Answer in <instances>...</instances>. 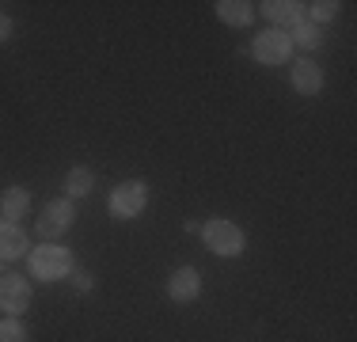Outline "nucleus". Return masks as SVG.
I'll use <instances>...</instances> for the list:
<instances>
[{
    "label": "nucleus",
    "instance_id": "nucleus-1",
    "mask_svg": "<svg viewBox=\"0 0 357 342\" xmlns=\"http://www.w3.org/2000/svg\"><path fill=\"white\" fill-rule=\"evenodd\" d=\"M198 236L206 239V247L213 255H220V259H236V255L248 251V232L228 217H209L206 225L198 228Z\"/></svg>",
    "mask_w": 357,
    "mask_h": 342
},
{
    "label": "nucleus",
    "instance_id": "nucleus-2",
    "mask_svg": "<svg viewBox=\"0 0 357 342\" xmlns=\"http://www.w3.org/2000/svg\"><path fill=\"white\" fill-rule=\"evenodd\" d=\"M73 270H76V259L65 244L31 247V278L35 281H65Z\"/></svg>",
    "mask_w": 357,
    "mask_h": 342
},
{
    "label": "nucleus",
    "instance_id": "nucleus-3",
    "mask_svg": "<svg viewBox=\"0 0 357 342\" xmlns=\"http://www.w3.org/2000/svg\"><path fill=\"white\" fill-rule=\"evenodd\" d=\"M149 198H152V191L144 179H122L107 198V213L114 221H133L149 209Z\"/></svg>",
    "mask_w": 357,
    "mask_h": 342
},
{
    "label": "nucleus",
    "instance_id": "nucleus-4",
    "mask_svg": "<svg viewBox=\"0 0 357 342\" xmlns=\"http://www.w3.org/2000/svg\"><path fill=\"white\" fill-rule=\"evenodd\" d=\"M73 225H76V202H69V198H54V202L42 205L35 232H38L42 244H61V236L69 232Z\"/></svg>",
    "mask_w": 357,
    "mask_h": 342
},
{
    "label": "nucleus",
    "instance_id": "nucleus-5",
    "mask_svg": "<svg viewBox=\"0 0 357 342\" xmlns=\"http://www.w3.org/2000/svg\"><path fill=\"white\" fill-rule=\"evenodd\" d=\"M251 54L259 65H289L293 61V42H289V31L266 27L251 38Z\"/></svg>",
    "mask_w": 357,
    "mask_h": 342
},
{
    "label": "nucleus",
    "instance_id": "nucleus-6",
    "mask_svg": "<svg viewBox=\"0 0 357 342\" xmlns=\"http://www.w3.org/2000/svg\"><path fill=\"white\" fill-rule=\"evenodd\" d=\"M31 301H35L31 278H23V274H4L0 278V312L23 320V312H31Z\"/></svg>",
    "mask_w": 357,
    "mask_h": 342
},
{
    "label": "nucleus",
    "instance_id": "nucleus-7",
    "mask_svg": "<svg viewBox=\"0 0 357 342\" xmlns=\"http://www.w3.org/2000/svg\"><path fill=\"white\" fill-rule=\"evenodd\" d=\"M255 12L278 31H293L296 23L308 20V4H301V0H262V4H255Z\"/></svg>",
    "mask_w": 357,
    "mask_h": 342
},
{
    "label": "nucleus",
    "instance_id": "nucleus-8",
    "mask_svg": "<svg viewBox=\"0 0 357 342\" xmlns=\"http://www.w3.org/2000/svg\"><path fill=\"white\" fill-rule=\"evenodd\" d=\"M167 297H172L175 304H190L202 297V274L194 267H175L167 274Z\"/></svg>",
    "mask_w": 357,
    "mask_h": 342
},
{
    "label": "nucleus",
    "instance_id": "nucleus-9",
    "mask_svg": "<svg viewBox=\"0 0 357 342\" xmlns=\"http://www.w3.org/2000/svg\"><path fill=\"white\" fill-rule=\"evenodd\" d=\"M289 84H293L296 96H319L323 91V68L312 57H296L289 68Z\"/></svg>",
    "mask_w": 357,
    "mask_h": 342
},
{
    "label": "nucleus",
    "instance_id": "nucleus-10",
    "mask_svg": "<svg viewBox=\"0 0 357 342\" xmlns=\"http://www.w3.org/2000/svg\"><path fill=\"white\" fill-rule=\"evenodd\" d=\"M27 251H31L27 232L12 221H0V262H20Z\"/></svg>",
    "mask_w": 357,
    "mask_h": 342
},
{
    "label": "nucleus",
    "instance_id": "nucleus-11",
    "mask_svg": "<svg viewBox=\"0 0 357 342\" xmlns=\"http://www.w3.org/2000/svg\"><path fill=\"white\" fill-rule=\"evenodd\" d=\"M213 12H217V20L225 23V27H236V31H243L255 20V4H251V0H217Z\"/></svg>",
    "mask_w": 357,
    "mask_h": 342
},
{
    "label": "nucleus",
    "instance_id": "nucleus-12",
    "mask_svg": "<svg viewBox=\"0 0 357 342\" xmlns=\"http://www.w3.org/2000/svg\"><path fill=\"white\" fill-rule=\"evenodd\" d=\"M27 209H31V191L27 186H8L4 194H0V217L4 221H23L27 217Z\"/></svg>",
    "mask_w": 357,
    "mask_h": 342
},
{
    "label": "nucleus",
    "instance_id": "nucleus-13",
    "mask_svg": "<svg viewBox=\"0 0 357 342\" xmlns=\"http://www.w3.org/2000/svg\"><path fill=\"white\" fill-rule=\"evenodd\" d=\"M96 191V171L91 168H69L65 171V198L76 202V198H88Z\"/></svg>",
    "mask_w": 357,
    "mask_h": 342
},
{
    "label": "nucleus",
    "instance_id": "nucleus-14",
    "mask_svg": "<svg viewBox=\"0 0 357 342\" xmlns=\"http://www.w3.org/2000/svg\"><path fill=\"white\" fill-rule=\"evenodd\" d=\"M289 42H293V46H301V50H319L323 46V31L316 27V23H296L293 31H289Z\"/></svg>",
    "mask_w": 357,
    "mask_h": 342
},
{
    "label": "nucleus",
    "instance_id": "nucleus-15",
    "mask_svg": "<svg viewBox=\"0 0 357 342\" xmlns=\"http://www.w3.org/2000/svg\"><path fill=\"white\" fill-rule=\"evenodd\" d=\"M0 342H31L27 323H23L20 315H4V320H0Z\"/></svg>",
    "mask_w": 357,
    "mask_h": 342
},
{
    "label": "nucleus",
    "instance_id": "nucleus-16",
    "mask_svg": "<svg viewBox=\"0 0 357 342\" xmlns=\"http://www.w3.org/2000/svg\"><path fill=\"white\" fill-rule=\"evenodd\" d=\"M338 12H342V4L338 0H316V4H308V23H331V20H338Z\"/></svg>",
    "mask_w": 357,
    "mask_h": 342
},
{
    "label": "nucleus",
    "instance_id": "nucleus-17",
    "mask_svg": "<svg viewBox=\"0 0 357 342\" xmlns=\"http://www.w3.org/2000/svg\"><path fill=\"white\" fill-rule=\"evenodd\" d=\"M69 278H73L76 293H91V289H96V274H88V270H73Z\"/></svg>",
    "mask_w": 357,
    "mask_h": 342
},
{
    "label": "nucleus",
    "instance_id": "nucleus-18",
    "mask_svg": "<svg viewBox=\"0 0 357 342\" xmlns=\"http://www.w3.org/2000/svg\"><path fill=\"white\" fill-rule=\"evenodd\" d=\"M12 31H15V23H12V15L8 12H0V46H4L8 38H12Z\"/></svg>",
    "mask_w": 357,
    "mask_h": 342
}]
</instances>
